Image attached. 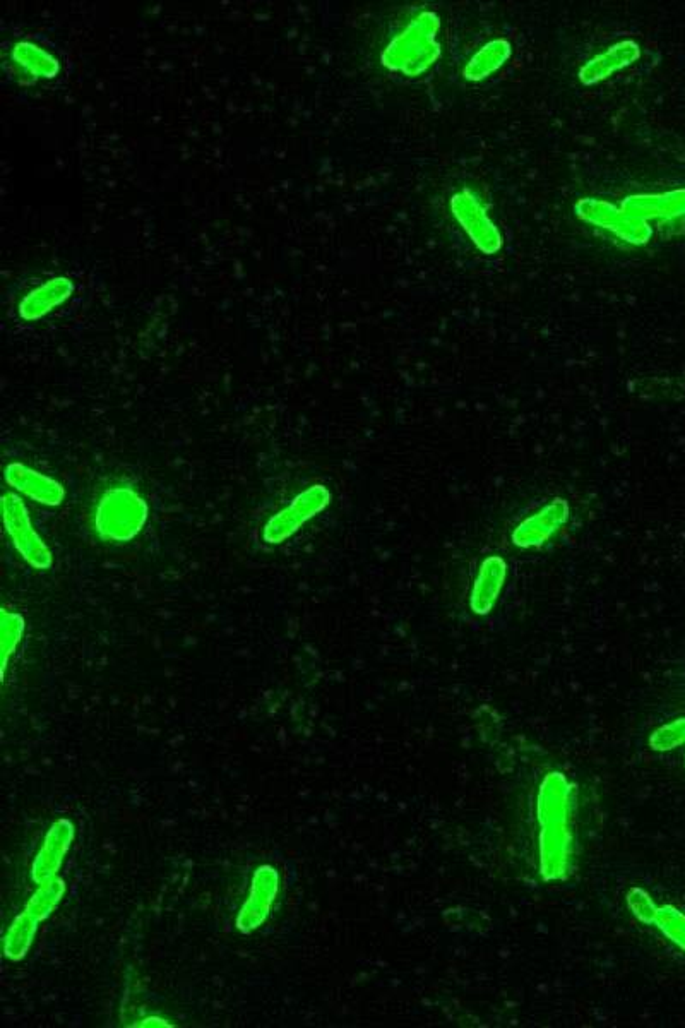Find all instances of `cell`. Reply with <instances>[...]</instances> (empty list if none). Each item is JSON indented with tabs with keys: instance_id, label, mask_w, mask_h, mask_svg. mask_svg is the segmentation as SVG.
Listing matches in <instances>:
<instances>
[{
	"instance_id": "obj_1",
	"label": "cell",
	"mask_w": 685,
	"mask_h": 1028,
	"mask_svg": "<svg viewBox=\"0 0 685 1028\" xmlns=\"http://www.w3.org/2000/svg\"><path fill=\"white\" fill-rule=\"evenodd\" d=\"M148 520V506L131 489H114L96 508V530L103 538L126 542L141 532Z\"/></svg>"
},
{
	"instance_id": "obj_2",
	"label": "cell",
	"mask_w": 685,
	"mask_h": 1028,
	"mask_svg": "<svg viewBox=\"0 0 685 1028\" xmlns=\"http://www.w3.org/2000/svg\"><path fill=\"white\" fill-rule=\"evenodd\" d=\"M437 19L425 12L420 18L408 26V30L394 42L389 50V64L398 67L408 74H415L429 67L432 60L437 57V43H435V31H437Z\"/></svg>"
},
{
	"instance_id": "obj_3",
	"label": "cell",
	"mask_w": 685,
	"mask_h": 1028,
	"mask_svg": "<svg viewBox=\"0 0 685 1028\" xmlns=\"http://www.w3.org/2000/svg\"><path fill=\"white\" fill-rule=\"evenodd\" d=\"M4 523L19 554L30 562L33 568L48 569L52 566L50 550L31 525L30 516L21 499L12 494L4 496Z\"/></svg>"
},
{
	"instance_id": "obj_4",
	"label": "cell",
	"mask_w": 685,
	"mask_h": 1028,
	"mask_svg": "<svg viewBox=\"0 0 685 1028\" xmlns=\"http://www.w3.org/2000/svg\"><path fill=\"white\" fill-rule=\"evenodd\" d=\"M328 503L329 492L324 487L321 485L310 487L300 496L295 497V501L288 508L283 509L268 521V525L264 528V540L268 544H281L286 538L292 537L305 521L310 520L314 514L326 508Z\"/></svg>"
},
{
	"instance_id": "obj_5",
	"label": "cell",
	"mask_w": 685,
	"mask_h": 1028,
	"mask_svg": "<svg viewBox=\"0 0 685 1028\" xmlns=\"http://www.w3.org/2000/svg\"><path fill=\"white\" fill-rule=\"evenodd\" d=\"M453 210L458 222L482 251L492 254L501 247V235L494 227V223L483 213L482 206L471 192H461L456 196Z\"/></svg>"
},
{
	"instance_id": "obj_6",
	"label": "cell",
	"mask_w": 685,
	"mask_h": 1028,
	"mask_svg": "<svg viewBox=\"0 0 685 1028\" xmlns=\"http://www.w3.org/2000/svg\"><path fill=\"white\" fill-rule=\"evenodd\" d=\"M6 479L14 489L31 497L36 503L57 506L64 499L62 485L19 463H12L6 468Z\"/></svg>"
},
{
	"instance_id": "obj_7",
	"label": "cell",
	"mask_w": 685,
	"mask_h": 1028,
	"mask_svg": "<svg viewBox=\"0 0 685 1028\" xmlns=\"http://www.w3.org/2000/svg\"><path fill=\"white\" fill-rule=\"evenodd\" d=\"M509 52L511 50L506 42L490 43L489 47L483 48L482 52L471 60L470 66L466 69V76L471 79L489 76L490 72H494L497 67L504 64V60L509 57Z\"/></svg>"
},
{
	"instance_id": "obj_8",
	"label": "cell",
	"mask_w": 685,
	"mask_h": 1028,
	"mask_svg": "<svg viewBox=\"0 0 685 1028\" xmlns=\"http://www.w3.org/2000/svg\"><path fill=\"white\" fill-rule=\"evenodd\" d=\"M626 43H622L619 47H615L614 50H610L608 54L598 57V59L591 64V66L584 67L583 78L586 81H596V79L605 78L607 74L619 69V67L626 66Z\"/></svg>"
},
{
	"instance_id": "obj_9",
	"label": "cell",
	"mask_w": 685,
	"mask_h": 1028,
	"mask_svg": "<svg viewBox=\"0 0 685 1028\" xmlns=\"http://www.w3.org/2000/svg\"><path fill=\"white\" fill-rule=\"evenodd\" d=\"M663 929L667 931L668 936L674 939L675 943H679L685 950V917L679 914L677 910L665 909L660 917Z\"/></svg>"
},
{
	"instance_id": "obj_10",
	"label": "cell",
	"mask_w": 685,
	"mask_h": 1028,
	"mask_svg": "<svg viewBox=\"0 0 685 1028\" xmlns=\"http://www.w3.org/2000/svg\"><path fill=\"white\" fill-rule=\"evenodd\" d=\"M24 624L21 617L16 614H9V612H2V636H4V646L6 650H9L12 645H16V641L21 636Z\"/></svg>"
},
{
	"instance_id": "obj_11",
	"label": "cell",
	"mask_w": 685,
	"mask_h": 1028,
	"mask_svg": "<svg viewBox=\"0 0 685 1028\" xmlns=\"http://www.w3.org/2000/svg\"><path fill=\"white\" fill-rule=\"evenodd\" d=\"M658 746L662 749H670L685 742V722H679V724L670 725L668 729L663 730L658 734Z\"/></svg>"
}]
</instances>
